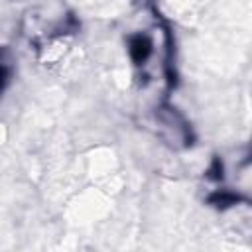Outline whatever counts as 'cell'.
Here are the masks:
<instances>
[{
	"instance_id": "cell-1",
	"label": "cell",
	"mask_w": 252,
	"mask_h": 252,
	"mask_svg": "<svg viewBox=\"0 0 252 252\" xmlns=\"http://www.w3.org/2000/svg\"><path fill=\"white\" fill-rule=\"evenodd\" d=\"M4 81H6V63H4V59H2V53H0V89H2Z\"/></svg>"
}]
</instances>
